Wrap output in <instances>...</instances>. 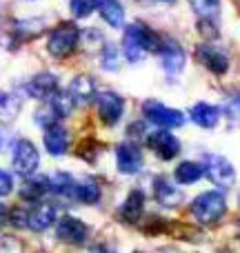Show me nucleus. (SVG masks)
Segmentation results:
<instances>
[{
    "instance_id": "f257e3e1",
    "label": "nucleus",
    "mask_w": 240,
    "mask_h": 253,
    "mask_svg": "<svg viewBox=\"0 0 240 253\" xmlns=\"http://www.w3.org/2000/svg\"><path fill=\"white\" fill-rule=\"evenodd\" d=\"M160 42L162 38L151 27H147L144 22H131V25L125 27L120 51L127 62L136 65V62H143L147 58V53H158Z\"/></svg>"
},
{
    "instance_id": "f03ea898",
    "label": "nucleus",
    "mask_w": 240,
    "mask_h": 253,
    "mask_svg": "<svg viewBox=\"0 0 240 253\" xmlns=\"http://www.w3.org/2000/svg\"><path fill=\"white\" fill-rule=\"evenodd\" d=\"M189 213L202 227H211L216 224L225 213H227V198L223 191H202L196 196L189 205Z\"/></svg>"
},
{
    "instance_id": "7ed1b4c3",
    "label": "nucleus",
    "mask_w": 240,
    "mask_h": 253,
    "mask_svg": "<svg viewBox=\"0 0 240 253\" xmlns=\"http://www.w3.org/2000/svg\"><path fill=\"white\" fill-rule=\"evenodd\" d=\"M80 38H83V31L74 25V22L62 20L60 25H56L49 31L47 38V51L53 58H67L78 49Z\"/></svg>"
},
{
    "instance_id": "20e7f679",
    "label": "nucleus",
    "mask_w": 240,
    "mask_h": 253,
    "mask_svg": "<svg viewBox=\"0 0 240 253\" xmlns=\"http://www.w3.org/2000/svg\"><path fill=\"white\" fill-rule=\"evenodd\" d=\"M143 116L147 123L156 125L158 129H178L185 125V114L180 109L162 105L158 100H147L143 105Z\"/></svg>"
},
{
    "instance_id": "39448f33",
    "label": "nucleus",
    "mask_w": 240,
    "mask_h": 253,
    "mask_svg": "<svg viewBox=\"0 0 240 253\" xmlns=\"http://www.w3.org/2000/svg\"><path fill=\"white\" fill-rule=\"evenodd\" d=\"M38 165H40L38 147H36L31 140H27V138L16 140V144H13V149H11V167H13V171L27 178V175L36 173Z\"/></svg>"
},
{
    "instance_id": "423d86ee",
    "label": "nucleus",
    "mask_w": 240,
    "mask_h": 253,
    "mask_svg": "<svg viewBox=\"0 0 240 253\" xmlns=\"http://www.w3.org/2000/svg\"><path fill=\"white\" fill-rule=\"evenodd\" d=\"M94 105H96L98 118H100V123L105 126H116L120 123L122 114H125V98L116 91H109V89L98 91Z\"/></svg>"
},
{
    "instance_id": "0eeeda50",
    "label": "nucleus",
    "mask_w": 240,
    "mask_h": 253,
    "mask_svg": "<svg viewBox=\"0 0 240 253\" xmlns=\"http://www.w3.org/2000/svg\"><path fill=\"white\" fill-rule=\"evenodd\" d=\"M202 167H205V175L216 184V187L229 189L234 182H236V169H234V165L225 156L207 153L205 160H202Z\"/></svg>"
},
{
    "instance_id": "6e6552de",
    "label": "nucleus",
    "mask_w": 240,
    "mask_h": 253,
    "mask_svg": "<svg viewBox=\"0 0 240 253\" xmlns=\"http://www.w3.org/2000/svg\"><path fill=\"white\" fill-rule=\"evenodd\" d=\"M158 56H160V65H162V71L169 80L178 78L185 69V51L180 47L178 40L174 38H162L160 42V49H158Z\"/></svg>"
},
{
    "instance_id": "1a4fd4ad",
    "label": "nucleus",
    "mask_w": 240,
    "mask_h": 253,
    "mask_svg": "<svg viewBox=\"0 0 240 253\" xmlns=\"http://www.w3.org/2000/svg\"><path fill=\"white\" fill-rule=\"evenodd\" d=\"M196 60L205 67L207 71L216 76H225L229 71V56L225 49L216 47L211 42H202L196 47Z\"/></svg>"
},
{
    "instance_id": "9d476101",
    "label": "nucleus",
    "mask_w": 240,
    "mask_h": 253,
    "mask_svg": "<svg viewBox=\"0 0 240 253\" xmlns=\"http://www.w3.org/2000/svg\"><path fill=\"white\" fill-rule=\"evenodd\" d=\"M147 147L156 153L160 160L169 162L178 158L180 153V140L171 133L169 129H158L153 133H147Z\"/></svg>"
},
{
    "instance_id": "9b49d317",
    "label": "nucleus",
    "mask_w": 240,
    "mask_h": 253,
    "mask_svg": "<svg viewBox=\"0 0 240 253\" xmlns=\"http://www.w3.org/2000/svg\"><path fill=\"white\" fill-rule=\"evenodd\" d=\"M144 160H143V151L136 142L131 140H122L116 147V167H118L120 173L125 175H134L143 169Z\"/></svg>"
},
{
    "instance_id": "f8f14e48",
    "label": "nucleus",
    "mask_w": 240,
    "mask_h": 253,
    "mask_svg": "<svg viewBox=\"0 0 240 253\" xmlns=\"http://www.w3.org/2000/svg\"><path fill=\"white\" fill-rule=\"evenodd\" d=\"M56 236L65 245H83L89 236V227L76 215H62L56 222Z\"/></svg>"
},
{
    "instance_id": "ddd939ff",
    "label": "nucleus",
    "mask_w": 240,
    "mask_h": 253,
    "mask_svg": "<svg viewBox=\"0 0 240 253\" xmlns=\"http://www.w3.org/2000/svg\"><path fill=\"white\" fill-rule=\"evenodd\" d=\"M25 91H27V96L36 98V100L47 102L60 91V87H58L56 74H51V71H40V74H36L31 80H27Z\"/></svg>"
},
{
    "instance_id": "4468645a",
    "label": "nucleus",
    "mask_w": 240,
    "mask_h": 253,
    "mask_svg": "<svg viewBox=\"0 0 240 253\" xmlns=\"http://www.w3.org/2000/svg\"><path fill=\"white\" fill-rule=\"evenodd\" d=\"M56 207L49 202H36L31 209H27V229L36 233H43L56 222Z\"/></svg>"
},
{
    "instance_id": "2eb2a0df",
    "label": "nucleus",
    "mask_w": 240,
    "mask_h": 253,
    "mask_svg": "<svg viewBox=\"0 0 240 253\" xmlns=\"http://www.w3.org/2000/svg\"><path fill=\"white\" fill-rule=\"evenodd\" d=\"M67 93L71 96V100L76 102V107H85L92 100H96L98 91H96V83L89 74H78L67 87Z\"/></svg>"
},
{
    "instance_id": "dca6fc26",
    "label": "nucleus",
    "mask_w": 240,
    "mask_h": 253,
    "mask_svg": "<svg viewBox=\"0 0 240 253\" xmlns=\"http://www.w3.org/2000/svg\"><path fill=\"white\" fill-rule=\"evenodd\" d=\"M43 142H45V149H47L51 156L60 158V156H65L67 149H69V131H67V126H62L60 123L51 125L45 129Z\"/></svg>"
},
{
    "instance_id": "f3484780",
    "label": "nucleus",
    "mask_w": 240,
    "mask_h": 253,
    "mask_svg": "<svg viewBox=\"0 0 240 253\" xmlns=\"http://www.w3.org/2000/svg\"><path fill=\"white\" fill-rule=\"evenodd\" d=\"M153 198L158 200V205L162 207H178L183 202V193H180L178 187H174L167 175H156L153 178Z\"/></svg>"
},
{
    "instance_id": "a211bd4d",
    "label": "nucleus",
    "mask_w": 240,
    "mask_h": 253,
    "mask_svg": "<svg viewBox=\"0 0 240 253\" xmlns=\"http://www.w3.org/2000/svg\"><path fill=\"white\" fill-rule=\"evenodd\" d=\"M144 211V193L140 189H131L127 193L125 202L118 207V218L127 224H136Z\"/></svg>"
},
{
    "instance_id": "6ab92c4d",
    "label": "nucleus",
    "mask_w": 240,
    "mask_h": 253,
    "mask_svg": "<svg viewBox=\"0 0 240 253\" xmlns=\"http://www.w3.org/2000/svg\"><path fill=\"white\" fill-rule=\"evenodd\" d=\"M189 118L200 129H214L220 123V109L216 105H209V102H196L189 109Z\"/></svg>"
},
{
    "instance_id": "aec40b11",
    "label": "nucleus",
    "mask_w": 240,
    "mask_h": 253,
    "mask_svg": "<svg viewBox=\"0 0 240 253\" xmlns=\"http://www.w3.org/2000/svg\"><path fill=\"white\" fill-rule=\"evenodd\" d=\"M49 193V175H27L20 187V198L31 205L40 202Z\"/></svg>"
},
{
    "instance_id": "412c9836",
    "label": "nucleus",
    "mask_w": 240,
    "mask_h": 253,
    "mask_svg": "<svg viewBox=\"0 0 240 253\" xmlns=\"http://www.w3.org/2000/svg\"><path fill=\"white\" fill-rule=\"evenodd\" d=\"M98 13L114 29H120L125 25V7L120 0H98Z\"/></svg>"
},
{
    "instance_id": "4be33fe9",
    "label": "nucleus",
    "mask_w": 240,
    "mask_h": 253,
    "mask_svg": "<svg viewBox=\"0 0 240 253\" xmlns=\"http://www.w3.org/2000/svg\"><path fill=\"white\" fill-rule=\"evenodd\" d=\"M76 184H78V180L71 173H65V171L49 175V193H53V196L76 198Z\"/></svg>"
},
{
    "instance_id": "5701e85b",
    "label": "nucleus",
    "mask_w": 240,
    "mask_h": 253,
    "mask_svg": "<svg viewBox=\"0 0 240 253\" xmlns=\"http://www.w3.org/2000/svg\"><path fill=\"white\" fill-rule=\"evenodd\" d=\"M205 175V167H202V162H196V160H185L180 162L178 167H176L174 171V178L178 184H196L198 180Z\"/></svg>"
},
{
    "instance_id": "b1692460",
    "label": "nucleus",
    "mask_w": 240,
    "mask_h": 253,
    "mask_svg": "<svg viewBox=\"0 0 240 253\" xmlns=\"http://www.w3.org/2000/svg\"><path fill=\"white\" fill-rule=\"evenodd\" d=\"M100 196H102V191L96 178L85 175L83 180H78V184H76V200L78 202H83V205H96L100 200Z\"/></svg>"
},
{
    "instance_id": "393cba45",
    "label": "nucleus",
    "mask_w": 240,
    "mask_h": 253,
    "mask_svg": "<svg viewBox=\"0 0 240 253\" xmlns=\"http://www.w3.org/2000/svg\"><path fill=\"white\" fill-rule=\"evenodd\" d=\"M120 56H122V51H120V47L118 44H114V42H105L100 47V67L102 69H107V71H116L118 69V65H120Z\"/></svg>"
},
{
    "instance_id": "a878e982",
    "label": "nucleus",
    "mask_w": 240,
    "mask_h": 253,
    "mask_svg": "<svg viewBox=\"0 0 240 253\" xmlns=\"http://www.w3.org/2000/svg\"><path fill=\"white\" fill-rule=\"evenodd\" d=\"M18 111H20V100L13 93L0 91V120L9 123V120H13L18 116Z\"/></svg>"
},
{
    "instance_id": "bb28decb",
    "label": "nucleus",
    "mask_w": 240,
    "mask_h": 253,
    "mask_svg": "<svg viewBox=\"0 0 240 253\" xmlns=\"http://www.w3.org/2000/svg\"><path fill=\"white\" fill-rule=\"evenodd\" d=\"M193 13L198 18H209V20H216L220 11V0H189Z\"/></svg>"
},
{
    "instance_id": "cd10ccee",
    "label": "nucleus",
    "mask_w": 240,
    "mask_h": 253,
    "mask_svg": "<svg viewBox=\"0 0 240 253\" xmlns=\"http://www.w3.org/2000/svg\"><path fill=\"white\" fill-rule=\"evenodd\" d=\"M69 9L74 18H89L98 9V0H69Z\"/></svg>"
},
{
    "instance_id": "c85d7f7f",
    "label": "nucleus",
    "mask_w": 240,
    "mask_h": 253,
    "mask_svg": "<svg viewBox=\"0 0 240 253\" xmlns=\"http://www.w3.org/2000/svg\"><path fill=\"white\" fill-rule=\"evenodd\" d=\"M100 151H102V144L96 142V140H85V142H80V147H78V156L87 162H96V158Z\"/></svg>"
},
{
    "instance_id": "c756f323",
    "label": "nucleus",
    "mask_w": 240,
    "mask_h": 253,
    "mask_svg": "<svg viewBox=\"0 0 240 253\" xmlns=\"http://www.w3.org/2000/svg\"><path fill=\"white\" fill-rule=\"evenodd\" d=\"M198 31H200L207 40L218 38V25H216V20H209V18H200V20H198Z\"/></svg>"
},
{
    "instance_id": "7c9ffc66",
    "label": "nucleus",
    "mask_w": 240,
    "mask_h": 253,
    "mask_svg": "<svg viewBox=\"0 0 240 253\" xmlns=\"http://www.w3.org/2000/svg\"><path fill=\"white\" fill-rule=\"evenodd\" d=\"M11 191H13V175L9 171L0 169V198L9 196Z\"/></svg>"
},
{
    "instance_id": "2f4dec72",
    "label": "nucleus",
    "mask_w": 240,
    "mask_h": 253,
    "mask_svg": "<svg viewBox=\"0 0 240 253\" xmlns=\"http://www.w3.org/2000/svg\"><path fill=\"white\" fill-rule=\"evenodd\" d=\"M0 253H22L16 238H0Z\"/></svg>"
},
{
    "instance_id": "473e14b6",
    "label": "nucleus",
    "mask_w": 240,
    "mask_h": 253,
    "mask_svg": "<svg viewBox=\"0 0 240 253\" xmlns=\"http://www.w3.org/2000/svg\"><path fill=\"white\" fill-rule=\"evenodd\" d=\"M7 140H9V131L0 126V151H2V149L7 147Z\"/></svg>"
},
{
    "instance_id": "72a5a7b5",
    "label": "nucleus",
    "mask_w": 240,
    "mask_h": 253,
    "mask_svg": "<svg viewBox=\"0 0 240 253\" xmlns=\"http://www.w3.org/2000/svg\"><path fill=\"white\" fill-rule=\"evenodd\" d=\"M7 220H9V209L4 205H0V227H2Z\"/></svg>"
},
{
    "instance_id": "f704fd0d",
    "label": "nucleus",
    "mask_w": 240,
    "mask_h": 253,
    "mask_svg": "<svg viewBox=\"0 0 240 253\" xmlns=\"http://www.w3.org/2000/svg\"><path fill=\"white\" fill-rule=\"evenodd\" d=\"M94 253H114V251H111V249H107V247H102V245H100V247H98V249L94 251Z\"/></svg>"
},
{
    "instance_id": "c9c22d12",
    "label": "nucleus",
    "mask_w": 240,
    "mask_h": 253,
    "mask_svg": "<svg viewBox=\"0 0 240 253\" xmlns=\"http://www.w3.org/2000/svg\"><path fill=\"white\" fill-rule=\"evenodd\" d=\"M158 2H174V0H158Z\"/></svg>"
},
{
    "instance_id": "e433bc0d",
    "label": "nucleus",
    "mask_w": 240,
    "mask_h": 253,
    "mask_svg": "<svg viewBox=\"0 0 240 253\" xmlns=\"http://www.w3.org/2000/svg\"><path fill=\"white\" fill-rule=\"evenodd\" d=\"M238 233H240V220H238Z\"/></svg>"
},
{
    "instance_id": "4c0bfd02",
    "label": "nucleus",
    "mask_w": 240,
    "mask_h": 253,
    "mask_svg": "<svg viewBox=\"0 0 240 253\" xmlns=\"http://www.w3.org/2000/svg\"><path fill=\"white\" fill-rule=\"evenodd\" d=\"M238 202H240V196H238Z\"/></svg>"
}]
</instances>
